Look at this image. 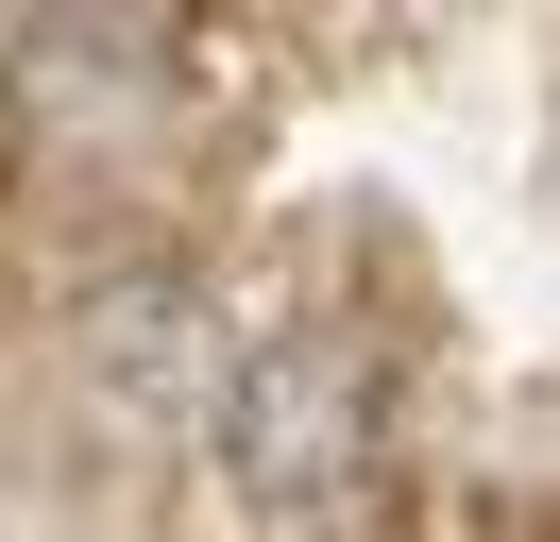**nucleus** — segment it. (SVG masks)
Segmentation results:
<instances>
[{"label":"nucleus","mask_w":560,"mask_h":542,"mask_svg":"<svg viewBox=\"0 0 560 542\" xmlns=\"http://www.w3.org/2000/svg\"><path fill=\"white\" fill-rule=\"evenodd\" d=\"M153 17H35L18 34V102L35 119H103V102H153Z\"/></svg>","instance_id":"7ed1b4c3"},{"label":"nucleus","mask_w":560,"mask_h":542,"mask_svg":"<svg viewBox=\"0 0 560 542\" xmlns=\"http://www.w3.org/2000/svg\"><path fill=\"white\" fill-rule=\"evenodd\" d=\"M69 339H85V390H103V406H137V424H205V406H221V373H238V322H221L187 271H103Z\"/></svg>","instance_id":"f03ea898"},{"label":"nucleus","mask_w":560,"mask_h":542,"mask_svg":"<svg viewBox=\"0 0 560 542\" xmlns=\"http://www.w3.org/2000/svg\"><path fill=\"white\" fill-rule=\"evenodd\" d=\"M374 356L357 339H238L205 406V458H221V508L238 526H340L357 474H374Z\"/></svg>","instance_id":"f257e3e1"}]
</instances>
